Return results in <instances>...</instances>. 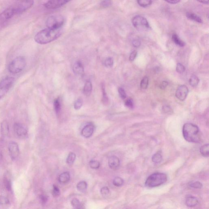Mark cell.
Returning a JSON list of instances; mask_svg holds the SVG:
<instances>
[{"instance_id": "39", "label": "cell", "mask_w": 209, "mask_h": 209, "mask_svg": "<svg viewBox=\"0 0 209 209\" xmlns=\"http://www.w3.org/2000/svg\"><path fill=\"white\" fill-rule=\"evenodd\" d=\"M176 71L179 74L183 73L185 71V66L180 63H178L176 65Z\"/></svg>"}, {"instance_id": "42", "label": "cell", "mask_w": 209, "mask_h": 209, "mask_svg": "<svg viewBox=\"0 0 209 209\" xmlns=\"http://www.w3.org/2000/svg\"><path fill=\"white\" fill-rule=\"evenodd\" d=\"M125 106L130 109L133 108L134 104L133 101L131 98L127 99L125 102Z\"/></svg>"}, {"instance_id": "51", "label": "cell", "mask_w": 209, "mask_h": 209, "mask_svg": "<svg viewBox=\"0 0 209 209\" xmlns=\"http://www.w3.org/2000/svg\"><path fill=\"white\" fill-rule=\"evenodd\" d=\"M197 1L203 4L208 5L209 3V0H197Z\"/></svg>"}, {"instance_id": "36", "label": "cell", "mask_w": 209, "mask_h": 209, "mask_svg": "<svg viewBox=\"0 0 209 209\" xmlns=\"http://www.w3.org/2000/svg\"><path fill=\"white\" fill-rule=\"evenodd\" d=\"M114 64V60L112 58L108 57L104 62V66L107 67H112Z\"/></svg>"}, {"instance_id": "1", "label": "cell", "mask_w": 209, "mask_h": 209, "mask_svg": "<svg viewBox=\"0 0 209 209\" xmlns=\"http://www.w3.org/2000/svg\"><path fill=\"white\" fill-rule=\"evenodd\" d=\"M62 33V28L53 29L47 28L40 31L35 35L34 40L40 44H46L58 39Z\"/></svg>"}, {"instance_id": "26", "label": "cell", "mask_w": 209, "mask_h": 209, "mask_svg": "<svg viewBox=\"0 0 209 209\" xmlns=\"http://www.w3.org/2000/svg\"><path fill=\"white\" fill-rule=\"evenodd\" d=\"M87 187V183L85 181H81L77 184V188L78 191L81 192H85Z\"/></svg>"}, {"instance_id": "41", "label": "cell", "mask_w": 209, "mask_h": 209, "mask_svg": "<svg viewBox=\"0 0 209 209\" xmlns=\"http://www.w3.org/2000/svg\"><path fill=\"white\" fill-rule=\"evenodd\" d=\"M9 204V201L8 198L5 196H0V205H6Z\"/></svg>"}, {"instance_id": "9", "label": "cell", "mask_w": 209, "mask_h": 209, "mask_svg": "<svg viewBox=\"0 0 209 209\" xmlns=\"http://www.w3.org/2000/svg\"><path fill=\"white\" fill-rule=\"evenodd\" d=\"M71 1L72 0H49L44 5L48 9H56L62 7Z\"/></svg>"}, {"instance_id": "24", "label": "cell", "mask_w": 209, "mask_h": 209, "mask_svg": "<svg viewBox=\"0 0 209 209\" xmlns=\"http://www.w3.org/2000/svg\"><path fill=\"white\" fill-rule=\"evenodd\" d=\"M209 151V144L208 143L205 144L204 146H202L200 149V154L203 156L205 157H208Z\"/></svg>"}, {"instance_id": "8", "label": "cell", "mask_w": 209, "mask_h": 209, "mask_svg": "<svg viewBox=\"0 0 209 209\" xmlns=\"http://www.w3.org/2000/svg\"><path fill=\"white\" fill-rule=\"evenodd\" d=\"M15 78L8 77L0 82V99H2L8 93L15 83Z\"/></svg>"}, {"instance_id": "6", "label": "cell", "mask_w": 209, "mask_h": 209, "mask_svg": "<svg viewBox=\"0 0 209 209\" xmlns=\"http://www.w3.org/2000/svg\"><path fill=\"white\" fill-rule=\"evenodd\" d=\"M65 23V19L61 16H50L46 21L47 28L53 29H61Z\"/></svg>"}, {"instance_id": "25", "label": "cell", "mask_w": 209, "mask_h": 209, "mask_svg": "<svg viewBox=\"0 0 209 209\" xmlns=\"http://www.w3.org/2000/svg\"><path fill=\"white\" fill-rule=\"evenodd\" d=\"M162 156L160 152L154 154L152 157V161L155 163H159L162 161Z\"/></svg>"}, {"instance_id": "33", "label": "cell", "mask_w": 209, "mask_h": 209, "mask_svg": "<svg viewBox=\"0 0 209 209\" xmlns=\"http://www.w3.org/2000/svg\"><path fill=\"white\" fill-rule=\"evenodd\" d=\"M83 104V100L81 98H78L76 100L74 103V108L76 110H78L81 108Z\"/></svg>"}, {"instance_id": "46", "label": "cell", "mask_w": 209, "mask_h": 209, "mask_svg": "<svg viewBox=\"0 0 209 209\" xmlns=\"http://www.w3.org/2000/svg\"><path fill=\"white\" fill-rule=\"evenodd\" d=\"M137 52L136 51H133L131 53L130 56H129V60L130 61H133L135 60L136 58V56H137Z\"/></svg>"}, {"instance_id": "5", "label": "cell", "mask_w": 209, "mask_h": 209, "mask_svg": "<svg viewBox=\"0 0 209 209\" xmlns=\"http://www.w3.org/2000/svg\"><path fill=\"white\" fill-rule=\"evenodd\" d=\"M34 4V0H18L10 7L15 15L28 10L31 8Z\"/></svg>"}, {"instance_id": "4", "label": "cell", "mask_w": 209, "mask_h": 209, "mask_svg": "<svg viewBox=\"0 0 209 209\" xmlns=\"http://www.w3.org/2000/svg\"><path fill=\"white\" fill-rule=\"evenodd\" d=\"M26 65V60L24 57H17L9 63L8 70L13 74H18L24 69Z\"/></svg>"}, {"instance_id": "21", "label": "cell", "mask_w": 209, "mask_h": 209, "mask_svg": "<svg viewBox=\"0 0 209 209\" xmlns=\"http://www.w3.org/2000/svg\"><path fill=\"white\" fill-rule=\"evenodd\" d=\"M3 181L6 189L8 191H11L12 190V181L10 178L8 177V174H5Z\"/></svg>"}, {"instance_id": "27", "label": "cell", "mask_w": 209, "mask_h": 209, "mask_svg": "<svg viewBox=\"0 0 209 209\" xmlns=\"http://www.w3.org/2000/svg\"><path fill=\"white\" fill-rule=\"evenodd\" d=\"M54 106L56 113L57 114V115H59L61 110V103L59 98H57L55 100L54 103Z\"/></svg>"}, {"instance_id": "13", "label": "cell", "mask_w": 209, "mask_h": 209, "mask_svg": "<svg viewBox=\"0 0 209 209\" xmlns=\"http://www.w3.org/2000/svg\"><path fill=\"white\" fill-rule=\"evenodd\" d=\"M95 127L93 124L90 123L87 125L81 131V135L86 138L91 137L94 132Z\"/></svg>"}, {"instance_id": "32", "label": "cell", "mask_w": 209, "mask_h": 209, "mask_svg": "<svg viewBox=\"0 0 209 209\" xmlns=\"http://www.w3.org/2000/svg\"><path fill=\"white\" fill-rule=\"evenodd\" d=\"M149 83V79L147 77H145L141 80L140 86L142 90H146L148 87Z\"/></svg>"}, {"instance_id": "47", "label": "cell", "mask_w": 209, "mask_h": 209, "mask_svg": "<svg viewBox=\"0 0 209 209\" xmlns=\"http://www.w3.org/2000/svg\"><path fill=\"white\" fill-rule=\"evenodd\" d=\"M132 45L134 47H139L141 45V42L139 41L138 40H135L133 41Z\"/></svg>"}, {"instance_id": "38", "label": "cell", "mask_w": 209, "mask_h": 209, "mask_svg": "<svg viewBox=\"0 0 209 209\" xmlns=\"http://www.w3.org/2000/svg\"><path fill=\"white\" fill-rule=\"evenodd\" d=\"M52 194L54 197H57L60 194V191L59 187L56 185H53Z\"/></svg>"}, {"instance_id": "16", "label": "cell", "mask_w": 209, "mask_h": 209, "mask_svg": "<svg viewBox=\"0 0 209 209\" xmlns=\"http://www.w3.org/2000/svg\"><path fill=\"white\" fill-rule=\"evenodd\" d=\"M199 204L198 199L194 196H188L186 198V204L189 207H194L197 206Z\"/></svg>"}, {"instance_id": "49", "label": "cell", "mask_w": 209, "mask_h": 209, "mask_svg": "<svg viewBox=\"0 0 209 209\" xmlns=\"http://www.w3.org/2000/svg\"><path fill=\"white\" fill-rule=\"evenodd\" d=\"M165 1L170 4H176L179 3L180 0H165Z\"/></svg>"}, {"instance_id": "52", "label": "cell", "mask_w": 209, "mask_h": 209, "mask_svg": "<svg viewBox=\"0 0 209 209\" xmlns=\"http://www.w3.org/2000/svg\"><path fill=\"white\" fill-rule=\"evenodd\" d=\"M3 156L2 153L0 152V163H1L3 160Z\"/></svg>"}, {"instance_id": "23", "label": "cell", "mask_w": 209, "mask_h": 209, "mask_svg": "<svg viewBox=\"0 0 209 209\" xmlns=\"http://www.w3.org/2000/svg\"><path fill=\"white\" fill-rule=\"evenodd\" d=\"M172 39L176 44L180 47H184L186 45L185 43L182 41L176 34H174L172 36Z\"/></svg>"}, {"instance_id": "50", "label": "cell", "mask_w": 209, "mask_h": 209, "mask_svg": "<svg viewBox=\"0 0 209 209\" xmlns=\"http://www.w3.org/2000/svg\"><path fill=\"white\" fill-rule=\"evenodd\" d=\"M163 110L164 112L166 113H169L171 111V109H170V108L167 106L164 107Z\"/></svg>"}, {"instance_id": "34", "label": "cell", "mask_w": 209, "mask_h": 209, "mask_svg": "<svg viewBox=\"0 0 209 209\" xmlns=\"http://www.w3.org/2000/svg\"><path fill=\"white\" fill-rule=\"evenodd\" d=\"M89 164L90 167L93 169H97L99 168L100 166V163L97 161H95V160H91L89 163Z\"/></svg>"}, {"instance_id": "30", "label": "cell", "mask_w": 209, "mask_h": 209, "mask_svg": "<svg viewBox=\"0 0 209 209\" xmlns=\"http://www.w3.org/2000/svg\"><path fill=\"white\" fill-rule=\"evenodd\" d=\"M138 3L143 8L149 6L152 3V0H137Z\"/></svg>"}, {"instance_id": "22", "label": "cell", "mask_w": 209, "mask_h": 209, "mask_svg": "<svg viewBox=\"0 0 209 209\" xmlns=\"http://www.w3.org/2000/svg\"><path fill=\"white\" fill-rule=\"evenodd\" d=\"M101 90L103 103L104 105H108L109 103V98L107 94L106 91H105V86H104L103 83H102L101 84Z\"/></svg>"}, {"instance_id": "12", "label": "cell", "mask_w": 209, "mask_h": 209, "mask_svg": "<svg viewBox=\"0 0 209 209\" xmlns=\"http://www.w3.org/2000/svg\"><path fill=\"white\" fill-rule=\"evenodd\" d=\"M189 90L187 87L185 85H181L177 88L176 91L175 95L179 100L184 101L187 97Z\"/></svg>"}, {"instance_id": "31", "label": "cell", "mask_w": 209, "mask_h": 209, "mask_svg": "<svg viewBox=\"0 0 209 209\" xmlns=\"http://www.w3.org/2000/svg\"><path fill=\"white\" fill-rule=\"evenodd\" d=\"M113 183L114 186L116 187H121L124 183V180L120 177H116L114 179Z\"/></svg>"}, {"instance_id": "28", "label": "cell", "mask_w": 209, "mask_h": 209, "mask_svg": "<svg viewBox=\"0 0 209 209\" xmlns=\"http://www.w3.org/2000/svg\"><path fill=\"white\" fill-rule=\"evenodd\" d=\"M76 158V155L75 153L71 152L67 156V159H66V163L67 164L72 165L74 163Z\"/></svg>"}, {"instance_id": "19", "label": "cell", "mask_w": 209, "mask_h": 209, "mask_svg": "<svg viewBox=\"0 0 209 209\" xmlns=\"http://www.w3.org/2000/svg\"><path fill=\"white\" fill-rule=\"evenodd\" d=\"M92 85L91 82L90 81H87L84 85L83 90L84 95L86 97L90 96L92 91Z\"/></svg>"}, {"instance_id": "35", "label": "cell", "mask_w": 209, "mask_h": 209, "mask_svg": "<svg viewBox=\"0 0 209 209\" xmlns=\"http://www.w3.org/2000/svg\"><path fill=\"white\" fill-rule=\"evenodd\" d=\"M190 187L194 189H201L202 188L203 184L200 182L195 181L190 183Z\"/></svg>"}, {"instance_id": "48", "label": "cell", "mask_w": 209, "mask_h": 209, "mask_svg": "<svg viewBox=\"0 0 209 209\" xmlns=\"http://www.w3.org/2000/svg\"><path fill=\"white\" fill-rule=\"evenodd\" d=\"M168 83L167 81H164L162 82L161 85H160V88L162 90H164L167 87L168 85Z\"/></svg>"}, {"instance_id": "10", "label": "cell", "mask_w": 209, "mask_h": 209, "mask_svg": "<svg viewBox=\"0 0 209 209\" xmlns=\"http://www.w3.org/2000/svg\"><path fill=\"white\" fill-rule=\"evenodd\" d=\"M8 148L11 158L12 160L16 159L19 154V149L18 144L15 141H11L9 143Z\"/></svg>"}, {"instance_id": "37", "label": "cell", "mask_w": 209, "mask_h": 209, "mask_svg": "<svg viewBox=\"0 0 209 209\" xmlns=\"http://www.w3.org/2000/svg\"><path fill=\"white\" fill-rule=\"evenodd\" d=\"M71 204L75 208L80 209L81 207V204L78 199H73L71 201Z\"/></svg>"}, {"instance_id": "11", "label": "cell", "mask_w": 209, "mask_h": 209, "mask_svg": "<svg viewBox=\"0 0 209 209\" xmlns=\"http://www.w3.org/2000/svg\"><path fill=\"white\" fill-rule=\"evenodd\" d=\"M13 129L15 134L19 137H24L28 134V129L23 125L15 123L13 125Z\"/></svg>"}, {"instance_id": "17", "label": "cell", "mask_w": 209, "mask_h": 209, "mask_svg": "<svg viewBox=\"0 0 209 209\" xmlns=\"http://www.w3.org/2000/svg\"><path fill=\"white\" fill-rule=\"evenodd\" d=\"M1 134L3 136H6L9 135V126L6 121H3L1 123Z\"/></svg>"}, {"instance_id": "18", "label": "cell", "mask_w": 209, "mask_h": 209, "mask_svg": "<svg viewBox=\"0 0 209 209\" xmlns=\"http://www.w3.org/2000/svg\"><path fill=\"white\" fill-rule=\"evenodd\" d=\"M70 179V175L68 172H65L60 174L59 177V182L62 184H65L69 181Z\"/></svg>"}, {"instance_id": "15", "label": "cell", "mask_w": 209, "mask_h": 209, "mask_svg": "<svg viewBox=\"0 0 209 209\" xmlns=\"http://www.w3.org/2000/svg\"><path fill=\"white\" fill-rule=\"evenodd\" d=\"M73 71L76 75H82L84 73V67L80 61L76 62L73 65Z\"/></svg>"}, {"instance_id": "20", "label": "cell", "mask_w": 209, "mask_h": 209, "mask_svg": "<svg viewBox=\"0 0 209 209\" xmlns=\"http://www.w3.org/2000/svg\"><path fill=\"white\" fill-rule=\"evenodd\" d=\"M186 16L189 19L194 21L195 22L199 23H201L203 22L202 19L194 13L191 12H188L186 13Z\"/></svg>"}, {"instance_id": "45", "label": "cell", "mask_w": 209, "mask_h": 209, "mask_svg": "<svg viewBox=\"0 0 209 209\" xmlns=\"http://www.w3.org/2000/svg\"><path fill=\"white\" fill-rule=\"evenodd\" d=\"M101 193L102 195L106 196L110 193V190L107 187H104L101 189Z\"/></svg>"}, {"instance_id": "43", "label": "cell", "mask_w": 209, "mask_h": 209, "mask_svg": "<svg viewBox=\"0 0 209 209\" xmlns=\"http://www.w3.org/2000/svg\"><path fill=\"white\" fill-rule=\"evenodd\" d=\"M39 199L42 205H45L48 200V197L45 194H41L39 196Z\"/></svg>"}, {"instance_id": "3", "label": "cell", "mask_w": 209, "mask_h": 209, "mask_svg": "<svg viewBox=\"0 0 209 209\" xmlns=\"http://www.w3.org/2000/svg\"><path fill=\"white\" fill-rule=\"evenodd\" d=\"M167 180V176L163 173H156L151 174L146 179L145 185L149 187H158Z\"/></svg>"}, {"instance_id": "7", "label": "cell", "mask_w": 209, "mask_h": 209, "mask_svg": "<svg viewBox=\"0 0 209 209\" xmlns=\"http://www.w3.org/2000/svg\"><path fill=\"white\" fill-rule=\"evenodd\" d=\"M132 22L134 27L139 31H146L150 29L149 22L143 16H135L132 19Z\"/></svg>"}, {"instance_id": "29", "label": "cell", "mask_w": 209, "mask_h": 209, "mask_svg": "<svg viewBox=\"0 0 209 209\" xmlns=\"http://www.w3.org/2000/svg\"><path fill=\"white\" fill-rule=\"evenodd\" d=\"M199 78L195 75L191 76L189 80L190 85L192 87L197 86L199 84Z\"/></svg>"}, {"instance_id": "40", "label": "cell", "mask_w": 209, "mask_h": 209, "mask_svg": "<svg viewBox=\"0 0 209 209\" xmlns=\"http://www.w3.org/2000/svg\"><path fill=\"white\" fill-rule=\"evenodd\" d=\"M112 2L111 0H103L101 3V6L104 8H108L111 5Z\"/></svg>"}, {"instance_id": "44", "label": "cell", "mask_w": 209, "mask_h": 209, "mask_svg": "<svg viewBox=\"0 0 209 209\" xmlns=\"http://www.w3.org/2000/svg\"><path fill=\"white\" fill-rule=\"evenodd\" d=\"M118 91L121 98H122V99H125L126 98L127 96L126 94L124 89L122 87H119L118 89Z\"/></svg>"}, {"instance_id": "14", "label": "cell", "mask_w": 209, "mask_h": 209, "mask_svg": "<svg viewBox=\"0 0 209 209\" xmlns=\"http://www.w3.org/2000/svg\"><path fill=\"white\" fill-rule=\"evenodd\" d=\"M109 167L112 170H116L119 167L120 161L118 157L112 156L110 157L108 160Z\"/></svg>"}, {"instance_id": "2", "label": "cell", "mask_w": 209, "mask_h": 209, "mask_svg": "<svg viewBox=\"0 0 209 209\" xmlns=\"http://www.w3.org/2000/svg\"><path fill=\"white\" fill-rule=\"evenodd\" d=\"M183 135L185 139L192 143H199L201 141V135L199 127L191 123H186L183 128Z\"/></svg>"}]
</instances>
